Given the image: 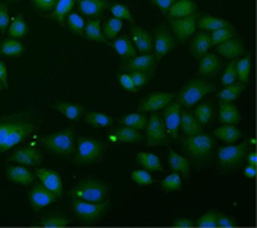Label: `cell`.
I'll list each match as a JSON object with an SVG mask.
<instances>
[{"label": "cell", "mask_w": 257, "mask_h": 228, "mask_svg": "<svg viewBox=\"0 0 257 228\" xmlns=\"http://www.w3.org/2000/svg\"><path fill=\"white\" fill-rule=\"evenodd\" d=\"M6 2H18V0H6Z\"/></svg>", "instance_id": "obj_64"}, {"label": "cell", "mask_w": 257, "mask_h": 228, "mask_svg": "<svg viewBox=\"0 0 257 228\" xmlns=\"http://www.w3.org/2000/svg\"><path fill=\"white\" fill-rule=\"evenodd\" d=\"M6 177L9 181L20 186H31L36 180V174L22 165H9L6 168Z\"/></svg>", "instance_id": "obj_21"}, {"label": "cell", "mask_w": 257, "mask_h": 228, "mask_svg": "<svg viewBox=\"0 0 257 228\" xmlns=\"http://www.w3.org/2000/svg\"><path fill=\"white\" fill-rule=\"evenodd\" d=\"M216 53L226 59H238L245 55V47L242 41L237 37L228 38L216 46Z\"/></svg>", "instance_id": "obj_20"}, {"label": "cell", "mask_w": 257, "mask_h": 228, "mask_svg": "<svg viewBox=\"0 0 257 228\" xmlns=\"http://www.w3.org/2000/svg\"><path fill=\"white\" fill-rule=\"evenodd\" d=\"M216 222H218V227H220V228H232L237 225V221H235V218H232V216H228V215H225V213H222V212H219V210H218V218H216Z\"/></svg>", "instance_id": "obj_55"}, {"label": "cell", "mask_w": 257, "mask_h": 228, "mask_svg": "<svg viewBox=\"0 0 257 228\" xmlns=\"http://www.w3.org/2000/svg\"><path fill=\"white\" fill-rule=\"evenodd\" d=\"M248 150V143L229 144L218 150V167L220 171L229 172L237 170Z\"/></svg>", "instance_id": "obj_7"}, {"label": "cell", "mask_w": 257, "mask_h": 228, "mask_svg": "<svg viewBox=\"0 0 257 228\" xmlns=\"http://www.w3.org/2000/svg\"><path fill=\"white\" fill-rule=\"evenodd\" d=\"M78 11L90 18H100L110 6V0H77Z\"/></svg>", "instance_id": "obj_18"}, {"label": "cell", "mask_w": 257, "mask_h": 228, "mask_svg": "<svg viewBox=\"0 0 257 228\" xmlns=\"http://www.w3.org/2000/svg\"><path fill=\"white\" fill-rule=\"evenodd\" d=\"M122 30V21L118 18H110L106 21L103 28V36L106 40H115L118 37L119 31Z\"/></svg>", "instance_id": "obj_46"}, {"label": "cell", "mask_w": 257, "mask_h": 228, "mask_svg": "<svg viewBox=\"0 0 257 228\" xmlns=\"http://www.w3.org/2000/svg\"><path fill=\"white\" fill-rule=\"evenodd\" d=\"M66 25L69 28L71 33L77 34L84 37V28H85V21L81 18V15L75 14V12H71L66 18Z\"/></svg>", "instance_id": "obj_45"}, {"label": "cell", "mask_w": 257, "mask_h": 228, "mask_svg": "<svg viewBox=\"0 0 257 228\" xmlns=\"http://www.w3.org/2000/svg\"><path fill=\"white\" fill-rule=\"evenodd\" d=\"M216 218H218V210H209L207 213L200 216L194 224L198 228H216L218 227Z\"/></svg>", "instance_id": "obj_51"}, {"label": "cell", "mask_w": 257, "mask_h": 228, "mask_svg": "<svg viewBox=\"0 0 257 228\" xmlns=\"http://www.w3.org/2000/svg\"><path fill=\"white\" fill-rule=\"evenodd\" d=\"M197 14L184 18L169 19V25L172 28V34L177 36L179 43H185L197 30Z\"/></svg>", "instance_id": "obj_13"}, {"label": "cell", "mask_w": 257, "mask_h": 228, "mask_svg": "<svg viewBox=\"0 0 257 228\" xmlns=\"http://www.w3.org/2000/svg\"><path fill=\"white\" fill-rule=\"evenodd\" d=\"M163 114H162V119L166 128L168 135L172 140H178V130L179 122H181V114H182V106L178 102H169L165 108H163Z\"/></svg>", "instance_id": "obj_12"}, {"label": "cell", "mask_w": 257, "mask_h": 228, "mask_svg": "<svg viewBox=\"0 0 257 228\" xmlns=\"http://www.w3.org/2000/svg\"><path fill=\"white\" fill-rule=\"evenodd\" d=\"M130 77H131V80H133V83L136 84V87H137V89L144 87V86L147 84L149 78H150L149 74H146V72H140V71H130Z\"/></svg>", "instance_id": "obj_54"}, {"label": "cell", "mask_w": 257, "mask_h": 228, "mask_svg": "<svg viewBox=\"0 0 257 228\" xmlns=\"http://www.w3.org/2000/svg\"><path fill=\"white\" fill-rule=\"evenodd\" d=\"M112 47L122 59H133L134 56H137V49L134 47V43L130 36L116 37L112 43Z\"/></svg>", "instance_id": "obj_28"}, {"label": "cell", "mask_w": 257, "mask_h": 228, "mask_svg": "<svg viewBox=\"0 0 257 228\" xmlns=\"http://www.w3.org/2000/svg\"><path fill=\"white\" fill-rule=\"evenodd\" d=\"M182 189V178L177 172H172L162 181V190L169 193V191H179Z\"/></svg>", "instance_id": "obj_47"}, {"label": "cell", "mask_w": 257, "mask_h": 228, "mask_svg": "<svg viewBox=\"0 0 257 228\" xmlns=\"http://www.w3.org/2000/svg\"><path fill=\"white\" fill-rule=\"evenodd\" d=\"M25 52L24 44L18 41L17 38H8L0 44V53L6 55V56H21Z\"/></svg>", "instance_id": "obj_39"}, {"label": "cell", "mask_w": 257, "mask_h": 228, "mask_svg": "<svg viewBox=\"0 0 257 228\" xmlns=\"http://www.w3.org/2000/svg\"><path fill=\"white\" fill-rule=\"evenodd\" d=\"M247 162H248V165H256V162H257L256 152H251L250 155H248V158H247Z\"/></svg>", "instance_id": "obj_62"}, {"label": "cell", "mask_w": 257, "mask_h": 228, "mask_svg": "<svg viewBox=\"0 0 257 228\" xmlns=\"http://www.w3.org/2000/svg\"><path fill=\"white\" fill-rule=\"evenodd\" d=\"M53 109L59 111L60 114L65 115L68 119L71 121H79L82 118V115L85 114V106L84 105H79V103H69V102H63L59 100L56 103L52 105Z\"/></svg>", "instance_id": "obj_27"}, {"label": "cell", "mask_w": 257, "mask_h": 228, "mask_svg": "<svg viewBox=\"0 0 257 228\" xmlns=\"http://www.w3.org/2000/svg\"><path fill=\"white\" fill-rule=\"evenodd\" d=\"M245 89V84H241V83H234V84H229V86H225V89H222L218 93L219 100H225V102H234L237 100L239 95L244 92Z\"/></svg>", "instance_id": "obj_41"}, {"label": "cell", "mask_w": 257, "mask_h": 228, "mask_svg": "<svg viewBox=\"0 0 257 228\" xmlns=\"http://www.w3.org/2000/svg\"><path fill=\"white\" fill-rule=\"evenodd\" d=\"M84 121L93 128H109L113 125V118L101 112H88Z\"/></svg>", "instance_id": "obj_35"}, {"label": "cell", "mask_w": 257, "mask_h": 228, "mask_svg": "<svg viewBox=\"0 0 257 228\" xmlns=\"http://www.w3.org/2000/svg\"><path fill=\"white\" fill-rule=\"evenodd\" d=\"M182 147L196 159H206L216 147V140L210 134H196L182 140Z\"/></svg>", "instance_id": "obj_6"}, {"label": "cell", "mask_w": 257, "mask_h": 228, "mask_svg": "<svg viewBox=\"0 0 257 228\" xmlns=\"http://www.w3.org/2000/svg\"><path fill=\"white\" fill-rule=\"evenodd\" d=\"M212 92H216V86L215 84L203 81V80H198V78H193L179 90L177 102L181 106L190 109V108L197 105L198 102H200V99H203L204 96L212 93Z\"/></svg>", "instance_id": "obj_3"}, {"label": "cell", "mask_w": 257, "mask_h": 228, "mask_svg": "<svg viewBox=\"0 0 257 228\" xmlns=\"http://www.w3.org/2000/svg\"><path fill=\"white\" fill-rule=\"evenodd\" d=\"M106 149V144L93 137H81L78 140L77 152L74 158L75 165H88L99 162Z\"/></svg>", "instance_id": "obj_4"}, {"label": "cell", "mask_w": 257, "mask_h": 228, "mask_svg": "<svg viewBox=\"0 0 257 228\" xmlns=\"http://www.w3.org/2000/svg\"><path fill=\"white\" fill-rule=\"evenodd\" d=\"M40 12H50L56 6L58 0H31Z\"/></svg>", "instance_id": "obj_56"}, {"label": "cell", "mask_w": 257, "mask_h": 228, "mask_svg": "<svg viewBox=\"0 0 257 228\" xmlns=\"http://www.w3.org/2000/svg\"><path fill=\"white\" fill-rule=\"evenodd\" d=\"M37 127H39V122H37L31 115H30L28 118H25L20 125L6 137V140H5L3 144L0 146V152H6V150H9L11 147L17 146V144L21 143L24 138H27L34 130H37Z\"/></svg>", "instance_id": "obj_10"}, {"label": "cell", "mask_w": 257, "mask_h": 228, "mask_svg": "<svg viewBox=\"0 0 257 228\" xmlns=\"http://www.w3.org/2000/svg\"><path fill=\"white\" fill-rule=\"evenodd\" d=\"M174 2H175V0H152V3H153L155 6H158L159 11H160L163 15L168 14L169 8L174 5Z\"/></svg>", "instance_id": "obj_58"}, {"label": "cell", "mask_w": 257, "mask_h": 228, "mask_svg": "<svg viewBox=\"0 0 257 228\" xmlns=\"http://www.w3.org/2000/svg\"><path fill=\"white\" fill-rule=\"evenodd\" d=\"M169 144V137L166 133L162 116L156 112H152V116L147 118L146 125V146H165Z\"/></svg>", "instance_id": "obj_8"}, {"label": "cell", "mask_w": 257, "mask_h": 228, "mask_svg": "<svg viewBox=\"0 0 257 228\" xmlns=\"http://www.w3.org/2000/svg\"><path fill=\"white\" fill-rule=\"evenodd\" d=\"M222 63L220 59L216 55L206 53L203 57H200L198 63V74L203 77H215L219 72Z\"/></svg>", "instance_id": "obj_30"}, {"label": "cell", "mask_w": 257, "mask_h": 228, "mask_svg": "<svg viewBox=\"0 0 257 228\" xmlns=\"http://www.w3.org/2000/svg\"><path fill=\"white\" fill-rule=\"evenodd\" d=\"M30 112H22V114H14L8 115V116H3L0 118V146L3 144V141L6 140V137L12 133L21 122L30 116Z\"/></svg>", "instance_id": "obj_22"}, {"label": "cell", "mask_w": 257, "mask_h": 228, "mask_svg": "<svg viewBox=\"0 0 257 228\" xmlns=\"http://www.w3.org/2000/svg\"><path fill=\"white\" fill-rule=\"evenodd\" d=\"M131 37H133V43H134V47L137 49V52L140 53H153V37L152 34L141 28L137 25H133L131 27Z\"/></svg>", "instance_id": "obj_19"}, {"label": "cell", "mask_w": 257, "mask_h": 228, "mask_svg": "<svg viewBox=\"0 0 257 228\" xmlns=\"http://www.w3.org/2000/svg\"><path fill=\"white\" fill-rule=\"evenodd\" d=\"M110 141H119V143H141L144 141V137L139 130L130 128V127H118L113 130V133L109 135Z\"/></svg>", "instance_id": "obj_25"}, {"label": "cell", "mask_w": 257, "mask_h": 228, "mask_svg": "<svg viewBox=\"0 0 257 228\" xmlns=\"http://www.w3.org/2000/svg\"><path fill=\"white\" fill-rule=\"evenodd\" d=\"M109 191H110V187L104 181L96 180V178H85V180L79 181L78 184L72 189L69 196H71V199L100 203V202L107 200Z\"/></svg>", "instance_id": "obj_2"}, {"label": "cell", "mask_w": 257, "mask_h": 228, "mask_svg": "<svg viewBox=\"0 0 257 228\" xmlns=\"http://www.w3.org/2000/svg\"><path fill=\"white\" fill-rule=\"evenodd\" d=\"M11 18H9V11L6 3H0V31L5 33L9 28Z\"/></svg>", "instance_id": "obj_53"}, {"label": "cell", "mask_w": 257, "mask_h": 228, "mask_svg": "<svg viewBox=\"0 0 257 228\" xmlns=\"http://www.w3.org/2000/svg\"><path fill=\"white\" fill-rule=\"evenodd\" d=\"M213 114H215V109L212 103H200L194 111V116L201 125L209 124L213 118Z\"/></svg>", "instance_id": "obj_44"}, {"label": "cell", "mask_w": 257, "mask_h": 228, "mask_svg": "<svg viewBox=\"0 0 257 228\" xmlns=\"http://www.w3.org/2000/svg\"><path fill=\"white\" fill-rule=\"evenodd\" d=\"M74 5H75V0H58L56 6L53 8V12H50L47 18L53 19L59 24H65L68 15L72 12Z\"/></svg>", "instance_id": "obj_33"}, {"label": "cell", "mask_w": 257, "mask_h": 228, "mask_svg": "<svg viewBox=\"0 0 257 228\" xmlns=\"http://www.w3.org/2000/svg\"><path fill=\"white\" fill-rule=\"evenodd\" d=\"M257 174L256 170V165H247L245 168H244V175L247 177V178H254Z\"/></svg>", "instance_id": "obj_61"}, {"label": "cell", "mask_w": 257, "mask_h": 228, "mask_svg": "<svg viewBox=\"0 0 257 228\" xmlns=\"http://www.w3.org/2000/svg\"><path fill=\"white\" fill-rule=\"evenodd\" d=\"M179 128L182 130V133L187 137L190 135H196V134L203 133V127L201 124L196 119V116L193 112H190L188 109L184 111L181 114V122H179Z\"/></svg>", "instance_id": "obj_31"}, {"label": "cell", "mask_w": 257, "mask_h": 228, "mask_svg": "<svg viewBox=\"0 0 257 228\" xmlns=\"http://www.w3.org/2000/svg\"><path fill=\"white\" fill-rule=\"evenodd\" d=\"M123 69H130V71H140V72H146L150 77H153V71L156 68V60L153 53H141L139 56H134L133 59H126V62L122 63Z\"/></svg>", "instance_id": "obj_15"}, {"label": "cell", "mask_w": 257, "mask_h": 228, "mask_svg": "<svg viewBox=\"0 0 257 228\" xmlns=\"http://www.w3.org/2000/svg\"><path fill=\"white\" fill-rule=\"evenodd\" d=\"M119 83H120V86H122V89H125L126 92H131V93H137V87H136V84L133 83V80H131V77L130 74H119Z\"/></svg>", "instance_id": "obj_57"}, {"label": "cell", "mask_w": 257, "mask_h": 228, "mask_svg": "<svg viewBox=\"0 0 257 228\" xmlns=\"http://www.w3.org/2000/svg\"><path fill=\"white\" fill-rule=\"evenodd\" d=\"M197 28L203 31H216L220 28H232V25L225 19L210 17V15H201L197 18Z\"/></svg>", "instance_id": "obj_32"}, {"label": "cell", "mask_w": 257, "mask_h": 228, "mask_svg": "<svg viewBox=\"0 0 257 228\" xmlns=\"http://www.w3.org/2000/svg\"><path fill=\"white\" fill-rule=\"evenodd\" d=\"M155 49V60L156 65L162 57H165L171 50H174L177 47V41L174 34L169 31V28L166 25H160L155 28V43H153Z\"/></svg>", "instance_id": "obj_9"}, {"label": "cell", "mask_w": 257, "mask_h": 228, "mask_svg": "<svg viewBox=\"0 0 257 228\" xmlns=\"http://www.w3.org/2000/svg\"><path fill=\"white\" fill-rule=\"evenodd\" d=\"M3 89H5V86H3V83L0 81V90H3Z\"/></svg>", "instance_id": "obj_63"}, {"label": "cell", "mask_w": 257, "mask_h": 228, "mask_svg": "<svg viewBox=\"0 0 257 228\" xmlns=\"http://www.w3.org/2000/svg\"><path fill=\"white\" fill-rule=\"evenodd\" d=\"M36 177L40 180V183L55 193L58 197H62L63 194V184H62V178H60L59 172L49 170V168H36Z\"/></svg>", "instance_id": "obj_16"}, {"label": "cell", "mask_w": 257, "mask_h": 228, "mask_svg": "<svg viewBox=\"0 0 257 228\" xmlns=\"http://www.w3.org/2000/svg\"><path fill=\"white\" fill-rule=\"evenodd\" d=\"M168 162H169L171 170L179 174L181 178H185V180L190 178V162H188V159H185L184 156H181L179 153L171 149L168 153Z\"/></svg>", "instance_id": "obj_29"}, {"label": "cell", "mask_w": 257, "mask_h": 228, "mask_svg": "<svg viewBox=\"0 0 257 228\" xmlns=\"http://www.w3.org/2000/svg\"><path fill=\"white\" fill-rule=\"evenodd\" d=\"M137 162H139V165H141V168H144L147 171H163V167H162L159 158L156 155H153V153H137Z\"/></svg>", "instance_id": "obj_36"}, {"label": "cell", "mask_w": 257, "mask_h": 228, "mask_svg": "<svg viewBox=\"0 0 257 228\" xmlns=\"http://www.w3.org/2000/svg\"><path fill=\"white\" fill-rule=\"evenodd\" d=\"M234 83H237V60H235V59H232V60L226 65L223 74L220 77V84H222L223 87H225V86H229V84H234Z\"/></svg>", "instance_id": "obj_48"}, {"label": "cell", "mask_w": 257, "mask_h": 228, "mask_svg": "<svg viewBox=\"0 0 257 228\" xmlns=\"http://www.w3.org/2000/svg\"><path fill=\"white\" fill-rule=\"evenodd\" d=\"M193 14H197V3L194 0H175L168 11L169 19L184 18Z\"/></svg>", "instance_id": "obj_24"}, {"label": "cell", "mask_w": 257, "mask_h": 228, "mask_svg": "<svg viewBox=\"0 0 257 228\" xmlns=\"http://www.w3.org/2000/svg\"><path fill=\"white\" fill-rule=\"evenodd\" d=\"M239 121H241V114L237 106L232 102L220 100L219 102V122L237 125Z\"/></svg>", "instance_id": "obj_26"}, {"label": "cell", "mask_w": 257, "mask_h": 228, "mask_svg": "<svg viewBox=\"0 0 257 228\" xmlns=\"http://www.w3.org/2000/svg\"><path fill=\"white\" fill-rule=\"evenodd\" d=\"M237 36V31L235 28H220V30H216V31H212L210 34V40H212V46H218L222 41L228 40V38H232Z\"/></svg>", "instance_id": "obj_49"}, {"label": "cell", "mask_w": 257, "mask_h": 228, "mask_svg": "<svg viewBox=\"0 0 257 228\" xmlns=\"http://www.w3.org/2000/svg\"><path fill=\"white\" fill-rule=\"evenodd\" d=\"M71 208H72V212L75 213V216L79 221L94 222V221H99L100 218H103L106 215V212L109 210V200H104L100 203H93V202L72 199Z\"/></svg>", "instance_id": "obj_5"}, {"label": "cell", "mask_w": 257, "mask_h": 228, "mask_svg": "<svg viewBox=\"0 0 257 228\" xmlns=\"http://www.w3.org/2000/svg\"><path fill=\"white\" fill-rule=\"evenodd\" d=\"M84 37L91 40V41H99V43H104L106 37L103 36L101 33V28H100V19H88L85 22V28H84Z\"/></svg>", "instance_id": "obj_37"}, {"label": "cell", "mask_w": 257, "mask_h": 228, "mask_svg": "<svg viewBox=\"0 0 257 228\" xmlns=\"http://www.w3.org/2000/svg\"><path fill=\"white\" fill-rule=\"evenodd\" d=\"M30 28L25 22V19L22 15H17L12 19V22L9 24V37L11 38H22L28 34Z\"/></svg>", "instance_id": "obj_40"}, {"label": "cell", "mask_w": 257, "mask_h": 228, "mask_svg": "<svg viewBox=\"0 0 257 228\" xmlns=\"http://www.w3.org/2000/svg\"><path fill=\"white\" fill-rule=\"evenodd\" d=\"M109 9H110V12H112L113 18H118L120 19V21H122V19H125V21L134 22V17H133L131 11H130L126 6H123V5H120V3H110Z\"/></svg>", "instance_id": "obj_50"}, {"label": "cell", "mask_w": 257, "mask_h": 228, "mask_svg": "<svg viewBox=\"0 0 257 228\" xmlns=\"http://www.w3.org/2000/svg\"><path fill=\"white\" fill-rule=\"evenodd\" d=\"M119 124L125 125V127H130V128H134V130H146V125H147V116H144L143 112H137V114H130L122 116L119 119Z\"/></svg>", "instance_id": "obj_38"}, {"label": "cell", "mask_w": 257, "mask_h": 228, "mask_svg": "<svg viewBox=\"0 0 257 228\" xmlns=\"http://www.w3.org/2000/svg\"><path fill=\"white\" fill-rule=\"evenodd\" d=\"M172 225H174V227L181 228H191L194 227L196 224H194V221H191V219H188V218H177V219L174 221Z\"/></svg>", "instance_id": "obj_59"}, {"label": "cell", "mask_w": 257, "mask_h": 228, "mask_svg": "<svg viewBox=\"0 0 257 228\" xmlns=\"http://www.w3.org/2000/svg\"><path fill=\"white\" fill-rule=\"evenodd\" d=\"M58 196L55 193L46 189L41 183H37L34 184L30 190H28V202L31 205V209L34 212H39L43 208L58 202Z\"/></svg>", "instance_id": "obj_11"}, {"label": "cell", "mask_w": 257, "mask_h": 228, "mask_svg": "<svg viewBox=\"0 0 257 228\" xmlns=\"http://www.w3.org/2000/svg\"><path fill=\"white\" fill-rule=\"evenodd\" d=\"M131 178H133V181L137 183L139 186H149V184L153 183L152 175L147 171H143V170H137V171L133 172V174H131Z\"/></svg>", "instance_id": "obj_52"}, {"label": "cell", "mask_w": 257, "mask_h": 228, "mask_svg": "<svg viewBox=\"0 0 257 228\" xmlns=\"http://www.w3.org/2000/svg\"><path fill=\"white\" fill-rule=\"evenodd\" d=\"M41 161H43V153L40 152L37 147H33V146L22 147L8 158V162H17V164L27 165V167H37L41 164Z\"/></svg>", "instance_id": "obj_17"}, {"label": "cell", "mask_w": 257, "mask_h": 228, "mask_svg": "<svg viewBox=\"0 0 257 228\" xmlns=\"http://www.w3.org/2000/svg\"><path fill=\"white\" fill-rule=\"evenodd\" d=\"M0 81L3 83L5 89H8V69L6 65L0 60Z\"/></svg>", "instance_id": "obj_60"}, {"label": "cell", "mask_w": 257, "mask_h": 228, "mask_svg": "<svg viewBox=\"0 0 257 228\" xmlns=\"http://www.w3.org/2000/svg\"><path fill=\"white\" fill-rule=\"evenodd\" d=\"M213 135L219 138V140H222L223 143H226V144H234L235 141H238L239 138H241V131L238 130L235 125H231V124H223L222 127H219L215 130V133Z\"/></svg>", "instance_id": "obj_34"}, {"label": "cell", "mask_w": 257, "mask_h": 228, "mask_svg": "<svg viewBox=\"0 0 257 228\" xmlns=\"http://www.w3.org/2000/svg\"><path fill=\"white\" fill-rule=\"evenodd\" d=\"M40 225L47 228L68 227V225H69V219H68V216L62 215V213H52V215L44 216V218L40 221Z\"/></svg>", "instance_id": "obj_43"}, {"label": "cell", "mask_w": 257, "mask_h": 228, "mask_svg": "<svg viewBox=\"0 0 257 228\" xmlns=\"http://www.w3.org/2000/svg\"><path fill=\"white\" fill-rule=\"evenodd\" d=\"M194 37L191 40V44H190V50H191V55L194 57H203L209 49L212 47V40H210V34L206 33V31H198L196 34H193Z\"/></svg>", "instance_id": "obj_23"}, {"label": "cell", "mask_w": 257, "mask_h": 228, "mask_svg": "<svg viewBox=\"0 0 257 228\" xmlns=\"http://www.w3.org/2000/svg\"><path fill=\"white\" fill-rule=\"evenodd\" d=\"M175 97H177L175 93L155 92L140 100L139 111L140 112H158L160 109H163L169 102H172Z\"/></svg>", "instance_id": "obj_14"}, {"label": "cell", "mask_w": 257, "mask_h": 228, "mask_svg": "<svg viewBox=\"0 0 257 228\" xmlns=\"http://www.w3.org/2000/svg\"><path fill=\"white\" fill-rule=\"evenodd\" d=\"M40 143L43 147L50 153L56 156H63V158H71L75 155V134L74 128L68 127L63 128L58 133L49 134L40 138Z\"/></svg>", "instance_id": "obj_1"}, {"label": "cell", "mask_w": 257, "mask_h": 228, "mask_svg": "<svg viewBox=\"0 0 257 228\" xmlns=\"http://www.w3.org/2000/svg\"><path fill=\"white\" fill-rule=\"evenodd\" d=\"M251 72V56L245 55L237 60V80L241 84H247Z\"/></svg>", "instance_id": "obj_42"}]
</instances>
